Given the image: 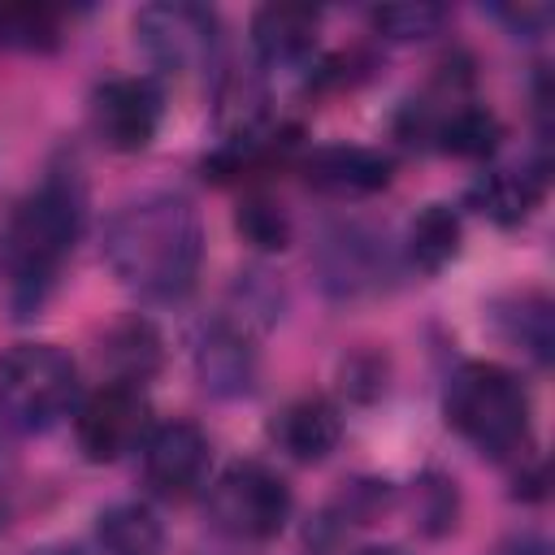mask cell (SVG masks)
<instances>
[{
    "instance_id": "1",
    "label": "cell",
    "mask_w": 555,
    "mask_h": 555,
    "mask_svg": "<svg viewBox=\"0 0 555 555\" xmlns=\"http://www.w3.org/2000/svg\"><path fill=\"white\" fill-rule=\"evenodd\" d=\"M87 225V186L74 169H48L0 221V286L13 317H35L61 282Z\"/></svg>"
},
{
    "instance_id": "2",
    "label": "cell",
    "mask_w": 555,
    "mask_h": 555,
    "mask_svg": "<svg viewBox=\"0 0 555 555\" xmlns=\"http://www.w3.org/2000/svg\"><path fill=\"white\" fill-rule=\"evenodd\" d=\"M104 260L130 295L147 304H173L199 278L204 221L195 204L178 191L139 195L108 217Z\"/></svg>"
},
{
    "instance_id": "3",
    "label": "cell",
    "mask_w": 555,
    "mask_h": 555,
    "mask_svg": "<svg viewBox=\"0 0 555 555\" xmlns=\"http://www.w3.org/2000/svg\"><path fill=\"white\" fill-rule=\"evenodd\" d=\"M442 416L473 451L490 460H512L529 447V390L494 360H468L447 377Z\"/></svg>"
},
{
    "instance_id": "4",
    "label": "cell",
    "mask_w": 555,
    "mask_h": 555,
    "mask_svg": "<svg viewBox=\"0 0 555 555\" xmlns=\"http://www.w3.org/2000/svg\"><path fill=\"white\" fill-rule=\"evenodd\" d=\"M78 408V364L52 343L0 351V416L22 434H43Z\"/></svg>"
},
{
    "instance_id": "5",
    "label": "cell",
    "mask_w": 555,
    "mask_h": 555,
    "mask_svg": "<svg viewBox=\"0 0 555 555\" xmlns=\"http://www.w3.org/2000/svg\"><path fill=\"white\" fill-rule=\"evenodd\" d=\"M291 486L278 468L260 460H234L225 464L208 490H204V512L217 533L238 538V542H269L286 529L291 520Z\"/></svg>"
},
{
    "instance_id": "6",
    "label": "cell",
    "mask_w": 555,
    "mask_h": 555,
    "mask_svg": "<svg viewBox=\"0 0 555 555\" xmlns=\"http://www.w3.org/2000/svg\"><path fill=\"white\" fill-rule=\"evenodd\" d=\"M468 74L438 78V95L434 100H408L399 108V134L416 147H434L442 156H464V160H481L494 156L499 139H503V121L464 95Z\"/></svg>"
},
{
    "instance_id": "7",
    "label": "cell",
    "mask_w": 555,
    "mask_h": 555,
    "mask_svg": "<svg viewBox=\"0 0 555 555\" xmlns=\"http://www.w3.org/2000/svg\"><path fill=\"white\" fill-rule=\"evenodd\" d=\"M312 264H317L321 291L330 299L377 295L395 273V256H390L386 238L369 221H334V225H325L321 238H317Z\"/></svg>"
},
{
    "instance_id": "8",
    "label": "cell",
    "mask_w": 555,
    "mask_h": 555,
    "mask_svg": "<svg viewBox=\"0 0 555 555\" xmlns=\"http://www.w3.org/2000/svg\"><path fill=\"white\" fill-rule=\"evenodd\" d=\"M152 403L134 382H104L74 408V442L91 464H113L143 447Z\"/></svg>"
},
{
    "instance_id": "9",
    "label": "cell",
    "mask_w": 555,
    "mask_h": 555,
    "mask_svg": "<svg viewBox=\"0 0 555 555\" xmlns=\"http://www.w3.org/2000/svg\"><path fill=\"white\" fill-rule=\"evenodd\" d=\"M217 13L191 0H160L134 13V39L160 69H199L217 48Z\"/></svg>"
},
{
    "instance_id": "10",
    "label": "cell",
    "mask_w": 555,
    "mask_h": 555,
    "mask_svg": "<svg viewBox=\"0 0 555 555\" xmlns=\"http://www.w3.org/2000/svg\"><path fill=\"white\" fill-rule=\"evenodd\" d=\"M87 117H91V130L104 147L143 152L160 130L165 95H160L156 78H147V74H117L91 91Z\"/></svg>"
},
{
    "instance_id": "11",
    "label": "cell",
    "mask_w": 555,
    "mask_h": 555,
    "mask_svg": "<svg viewBox=\"0 0 555 555\" xmlns=\"http://www.w3.org/2000/svg\"><path fill=\"white\" fill-rule=\"evenodd\" d=\"M139 451H143V481L156 499L182 503L195 490H204L212 447H208V434L195 421L173 416V421L152 425Z\"/></svg>"
},
{
    "instance_id": "12",
    "label": "cell",
    "mask_w": 555,
    "mask_h": 555,
    "mask_svg": "<svg viewBox=\"0 0 555 555\" xmlns=\"http://www.w3.org/2000/svg\"><path fill=\"white\" fill-rule=\"evenodd\" d=\"M191 356H195L199 386L217 399H234V395H247L256 386L260 360H256V343H251L247 321H234V317L204 321Z\"/></svg>"
},
{
    "instance_id": "13",
    "label": "cell",
    "mask_w": 555,
    "mask_h": 555,
    "mask_svg": "<svg viewBox=\"0 0 555 555\" xmlns=\"http://www.w3.org/2000/svg\"><path fill=\"white\" fill-rule=\"evenodd\" d=\"M299 169H304V182L312 191L334 195V199L373 195V191L390 186V178H395V160L382 147H360V143H325V147H312Z\"/></svg>"
},
{
    "instance_id": "14",
    "label": "cell",
    "mask_w": 555,
    "mask_h": 555,
    "mask_svg": "<svg viewBox=\"0 0 555 555\" xmlns=\"http://www.w3.org/2000/svg\"><path fill=\"white\" fill-rule=\"evenodd\" d=\"M321 13L308 4H260L251 13V52L269 69H299L312 61Z\"/></svg>"
},
{
    "instance_id": "15",
    "label": "cell",
    "mask_w": 555,
    "mask_h": 555,
    "mask_svg": "<svg viewBox=\"0 0 555 555\" xmlns=\"http://www.w3.org/2000/svg\"><path fill=\"white\" fill-rule=\"evenodd\" d=\"M269 442L299 464H321L343 442V416L325 395H299L273 412Z\"/></svg>"
},
{
    "instance_id": "16",
    "label": "cell",
    "mask_w": 555,
    "mask_h": 555,
    "mask_svg": "<svg viewBox=\"0 0 555 555\" xmlns=\"http://www.w3.org/2000/svg\"><path fill=\"white\" fill-rule=\"evenodd\" d=\"M546 195V165H494L468 186V208L494 225H520Z\"/></svg>"
},
{
    "instance_id": "17",
    "label": "cell",
    "mask_w": 555,
    "mask_h": 555,
    "mask_svg": "<svg viewBox=\"0 0 555 555\" xmlns=\"http://www.w3.org/2000/svg\"><path fill=\"white\" fill-rule=\"evenodd\" d=\"M490 321L507 347L533 356L538 364H551V356H555V304L542 291L503 295L490 308Z\"/></svg>"
},
{
    "instance_id": "18",
    "label": "cell",
    "mask_w": 555,
    "mask_h": 555,
    "mask_svg": "<svg viewBox=\"0 0 555 555\" xmlns=\"http://www.w3.org/2000/svg\"><path fill=\"white\" fill-rule=\"evenodd\" d=\"M464 243V221L451 204H425L403 234V260L416 273H438L442 264H451L460 256Z\"/></svg>"
},
{
    "instance_id": "19",
    "label": "cell",
    "mask_w": 555,
    "mask_h": 555,
    "mask_svg": "<svg viewBox=\"0 0 555 555\" xmlns=\"http://www.w3.org/2000/svg\"><path fill=\"white\" fill-rule=\"evenodd\" d=\"M100 356L108 360L113 382H134V386H143V382L160 369V360H165V343H160L156 325H152L147 317L134 312V317H121V321L104 334Z\"/></svg>"
},
{
    "instance_id": "20",
    "label": "cell",
    "mask_w": 555,
    "mask_h": 555,
    "mask_svg": "<svg viewBox=\"0 0 555 555\" xmlns=\"http://www.w3.org/2000/svg\"><path fill=\"white\" fill-rule=\"evenodd\" d=\"M95 542L104 555H160L165 529L143 503H113L95 520Z\"/></svg>"
},
{
    "instance_id": "21",
    "label": "cell",
    "mask_w": 555,
    "mask_h": 555,
    "mask_svg": "<svg viewBox=\"0 0 555 555\" xmlns=\"http://www.w3.org/2000/svg\"><path fill=\"white\" fill-rule=\"evenodd\" d=\"M61 43V13L48 4H0V48L52 52Z\"/></svg>"
},
{
    "instance_id": "22",
    "label": "cell",
    "mask_w": 555,
    "mask_h": 555,
    "mask_svg": "<svg viewBox=\"0 0 555 555\" xmlns=\"http://www.w3.org/2000/svg\"><path fill=\"white\" fill-rule=\"evenodd\" d=\"M455 516H460V490H455V477L429 468L412 481V525L429 538L455 529Z\"/></svg>"
},
{
    "instance_id": "23",
    "label": "cell",
    "mask_w": 555,
    "mask_h": 555,
    "mask_svg": "<svg viewBox=\"0 0 555 555\" xmlns=\"http://www.w3.org/2000/svg\"><path fill=\"white\" fill-rule=\"evenodd\" d=\"M234 230H238L251 247H260V251H282V247L291 243V217H286V208H282L273 195H264V191H251V195L238 199Z\"/></svg>"
},
{
    "instance_id": "24",
    "label": "cell",
    "mask_w": 555,
    "mask_h": 555,
    "mask_svg": "<svg viewBox=\"0 0 555 555\" xmlns=\"http://www.w3.org/2000/svg\"><path fill=\"white\" fill-rule=\"evenodd\" d=\"M442 22H447V9L442 4H429V0H416V4H373L369 9V26L382 39H395V43L438 35Z\"/></svg>"
},
{
    "instance_id": "25",
    "label": "cell",
    "mask_w": 555,
    "mask_h": 555,
    "mask_svg": "<svg viewBox=\"0 0 555 555\" xmlns=\"http://www.w3.org/2000/svg\"><path fill=\"white\" fill-rule=\"evenodd\" d=\"M390 499H395V490H390V481H351L347 490H343V499H338V516L343 520H351V525H369L373 516H382L386 507H390Z\"/></svg>"
},
{
    "instance_id": "26",
    "label": "cell",
    "mask_w": 555,
    "mask_h": 555,
    "mask_svg": "<svg viewBox=\"0 0 555 555\" xmlns=\"http://www.w3.org/2000/svg\"><path fill=\"white\" fill-rule=\"evenodd\" d=\"M516 35H525V39H538L542 30H546V22H551V9L546 4H507V9H494Z\"/></svg>"
},
{
    "instance_id": "27",
    "label": "cell",
    "mask_w": 555,
    "mask_h": 555,
    "mask_svg": "<svg viewBox=\"0 0 555 555\" xmlns=\"http://www.w3.org/2000/svg\"><path fill=\"white\" fill-rule=\"evenodd\" d=\"M494 555H551V546H546L538 533H512V538L499 542Z\"/></svg>"
},
{
    "instance_id": "28",
    "label": "cell",
    "mask_w": 555,
    "mask_h": 555,
    "mask_svg": "<svg viewBox=\"0 0 555 555\" xmlns=\"http://www.w3.org/2000/svg\"><path fill=\"white\" fill-rule=\"evenodd\" d=\"M22 555H78V551L65 546V542H43V546H30V551H22Z\"/></svg>"
},
{
    "instance_id": "29",
    "label": "cell",
    "mask_w": 555,
    "mask_h": 555,
    "mask_svg": "<svg viewBox=\"0 0 555 555\" xmlns=\"http://www.w3.org/2000/svg\"><path fill=\"white\" fill-rule=\"evenodd\" d=\"M356 555H403L399 546H360Z\"/></svg>"
},
{
    "instance_id": "30",
    "label": "cell",
    "mask_w": 555,
    "mask_h": 555,
    "mask_svg": "<svg viewBox=\"0 0 555 555\" xmlns=\"http://www.w3.org/2000/svg\"><path fill=\"white\" fill-rule=\"evenodd\" d=\"M0 529H4V507H0Z\"/></svg>"
}]
</instances>
